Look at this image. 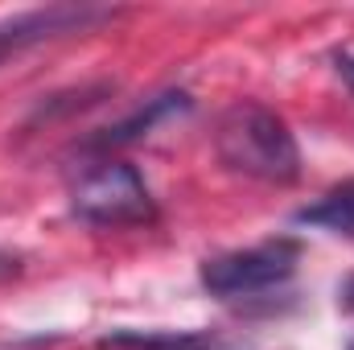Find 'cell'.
<instances>
[{
  "instance_id": "6da1fadb",
  "label": "cell",
  "mask_w": 354,
  "mask_h": 350,
  "mask_svg": "<svg viewBox=\"0 0 354 350\" xmlns=\"http://www.w3.org/2000/svg\"><path fill=\"white\" fill-rule=\"evenodd\" d=\"M214 153L227 169L268 185H288L301 177V149L288 124L264 103H231L214 128Z\"/></svg>"
},
{
  "instance_id": "7a4b0ae2",
  "label": "cell",
  "mask_w": 354,
  "mask_h": 350,
  "mask_svg": "<svg viewBox=\"0 0 354 350\" xmlns=\"http://www.w3.org/2000/svg\"><path fill=\"white\" fill-rule=\"evenodd\" d=\"M71 210L91 227H140L157 214L145 177L124 161L91 165L71 190Z\"/></svg>"
},
{
  "instance_id": "3957f363",
  "label": "cell",
  "mask_w": 354,
  "mask_h": 350,
  "mask_svg": "<svg viewBox=\"0 0 354 350\" xmlns=\"http://www.w3.org/2000/svg\"><path fill=\"white\" fill-rule=\"evenodd\" d=\"M301 260V248L292 239H268L243 252H227L202 264L198 280L210 297H248V293H264L284 284Z\"/></svg>"
},
{
  "instance_id": "277c9868",
  "label": "cell",
  "mask_w": 354,
  "mask_h": 350,
  "mask_svg": "<svg viewBox=\"0 0 354 350\" xmlns=\"http://www.w3.org/2000/svg\"><path fill=\"white\" fill-rule=\"evenodd\" d=\"M99 350H252L210 330H115L103 334Z\"/></svg>"
},
{
  "instance_id": "5b68a950",
  "label": "cell",
  "mask_w": 354,
  "mask_h": 350,
  "mask_svg": "<svg viewBox=\"0 0 354 350\" xmlns=\"http://www.w3.org/2000/svg\"><path fill=\"white\" fill-rule=\"evenodd\" d=\"M181 111H189V95H185V91H165V95H157V99H145V107H136L124 124L107 128L95 145H103V149H111V145H128V140H136V136L153 132L161 120L181 116Z\"/></svg>"
},
{
  "instance_id": "8992f818",
  "label": "cell",
  "mask_w": 354,
  "mask_h": 350,
  "mask_svg": "<svg viewBox=\"0 0 354 350\" xmlns=\"http://www.w3.org/2000/svg\"><path fill=\"white\" fill-rule=\"evenodd\" d=\"M301 227H322V231H338V235H354V177L334 185L330 194H322L313 206L297 210Z\"/></svg>"
},
{
  "instance_id": "52a82bcc",
  "label": "cell",
  "mask_w": 354,
  "mask_h": 350,
  "mask_svg": "<svg viewBox=\"0 0 354 350\" xmlns=\"http://www.w3.org/2000/svg\"><path fill=\"white\" fill-rule=\"evenodd\" d=\"M334 62H338V75H342V79L354 87V54H338Z\"/></svg>"
},
{
  "instance_id": "ba28073f",
  "label": "cell",
  "mask_w": 354,
  "mask_h": 350,
  "mask_svg": "<svg viewBox=\"0 0 354 350\" xmlns=\"http://www.w3.org/2000/svg\"><path fill=\"white\" fill-rule=\"evenodd\" d=\"M351 350H354V338H351Z\"/></svg>"
}]
</instances>
